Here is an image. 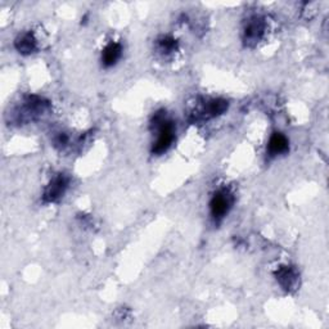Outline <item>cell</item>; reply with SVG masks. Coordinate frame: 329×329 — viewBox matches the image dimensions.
<instances>
[{
	"label": "cell",
	"instance_id": "cell-8",
	"mask_svg": "<svg viewBox=\"0 0 329 329\" xmlns=\"http://www.w3.org/2000/svg\"><path fill=\"white\" fill-rule=\"evenodd\" d=\"M261 32H263V26H261V23L259 22V21H254V22L249 23V26L246 30L247 38L253 40H258Z\"/></svg>",
	"mask_w": 329,
	"mask_h": 329
},
{
	"label": "cell",
	"instance_id": "cell-6",
	"mask_svg": "<svg viewBox=\"0 0 329 329\" xmlns=\"http://www.w3.org/2000/svg\"><path fill=\"white\" fill-rule=\"evenodd\" d=\"M16 48L18 49V52L23 53V54L32 53L36 48L35 40H33V38L30 33H26V35L21 36L20 39H17Z\"/></svg>",
	"mask_w": 329,
	"mask_h": 329
},
{
	"label": "cell",
	"instance_id": "cell-7",
	"mask_svg": "<svg viewBox=\"0 0 329 329\" xmlns=\"http://www.w3.org/2000/svg\"><path fill=\"white\" fill-rule=\"evenodd\" d=\"M278 279L282 283L283 287L288 289L296 282V275H295V273L290 269H282L279 271V274H278Z\"/></svg>",
	"mask_w": 329,
	"mask_h": 329
},
{
	"label": "cell",
	"instance_id": "cell-1",
	"mask_svg": "<svg viewBox=\"0 0 329 329\" xmlns=\"http://www.w3.org/2000/svg\"><path fill=\"white\" fill-rule=\"evenodd\" d=\"M161 124H162V126L160 129V136H158L155 147H153V153H157V155H161V153L169 150L172 140H174V126H172L171 122L162 121Z\"/></svg>",
	"mask_w": 329,
	"mask_h": 329
},
{
	"label": "cell",
	"instance_id": "cell-2",
	"mask_svg": "<svg viewBox=\"0 0 329 329\" xmlns=\"http://www.w3.org/2000/svg\"><path fill=\"white\" fill-rule=\"evenodd\" d=\"M229 197L224 193H217L211 201V211L215 217H222L229 208Z\"/></svg>",
	"mask_w": 329,
	"mask_h": 329
},
{
	"label": "cell",
	"instance_id": "cell-4",
	"mask_svg": "<svg viewBox=\"0 0 329 329\" xmlns=\"http://www.w3.org/2000/svg\"><path fill=\"white\" fill-rule=\"evenodd\" d=\"M288 150V140L280 133H275L269 141V152L271 155H279Z\"/></svg>",
	"mask_w": 329,
	"mask_h": 329
},
{
	"label": "cell",
	"instance_id": "cell-5",
	"mask_svg": "<svg viewBox=\"0 0 329 329\" xmlns=\"http://www.w3.org/2000/svg\"><path fill=\"white\" fill-rule=\"evenodd\" d=\"M121 56V47L119 44H109L103 52V62L105 66H112Z\"/></svg>",
	"mask_w": 329,
	"mask_h": 329
},
{
	"label": "cell",
	"instance_id": "cell-3",
	"mask_svg": "<svg viewBox=\"0 0 329 329\" xmlns=\"http://www.w3.org/2000/svg\"><path fill=\"white\" fill-rule=\"evenodd\" d=\"M66 187H67L66 180H64L63 177H57V179L54 180L49 187H48L47 192H45V199H47V201H50V202L56 201L57 198H59V197L63 194Z\"/></svg>",
	"mask_w": 329,
	"mask_h": 329
}]
</instances>
